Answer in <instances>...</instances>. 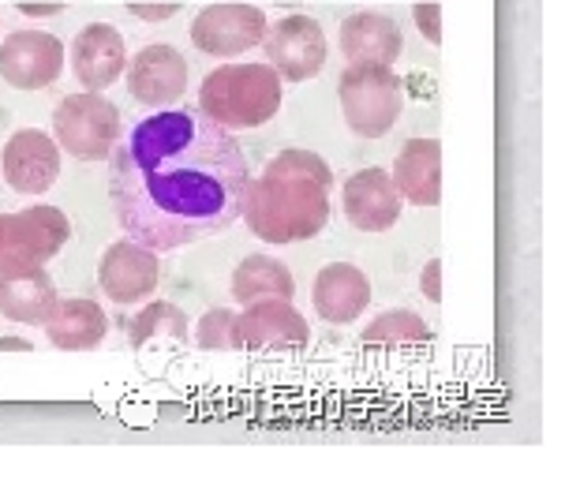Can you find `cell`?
Masks as SVG:
<instances>
[{
    "label": "cell",
    "instance_id": "obj_1",
    "mask_svg": "<svg viewBox=\"0 0 565 479\" xmlns=\"http://www.w3.org/2000/svg\"><path fill=\"white\" fill-rule=\"evenodd\" d=\"M247 158L203 109H158L113 150V206L128 240L180 252L228 228L244 210Z\"/></svg>",
    "mask_w": 565,
    "mask_h": 479
},
{
    "label": "cell",
    "instance_id": "obj_2",
    "mask_svg": "<svg viewBox=\"0 0 565 479\" xmlns=\"http://www.w3.org/2000/svg\"><path fill=\"white\" fill-rule=\"evenodd\" d=\"M333 169L311 150H281L258 180H247L241 217L266 244H300L330 222Z\"/></svg>",
    "mask_w": 565,
    "mask_h": 479
},
{
    "label": "cell",
    "instance_id": "obj_3",
    "mask_svg": "<svg viewBox=\"0 0 565 479\" xmlns=\"http://www.w3.org/2000/svg\"><path fill=\"white\" fill-rule=\"evenodd\" d=\"M199 109L228 131L263 128L281 109V75L270 64H225L203 79Z\"/></svg>",
    "mask_w": 565,
    "mask_h": 479
},
{
    "label": "cell",
    "instance_id": "obj_4",
    "mask_svg": "<svg viewBox=\"0 0 565 479\" xmlns=\"http://www.w3.org/2000/svg\"><path fill=\"white\" fill-rule=\"evenodd\" d=\"M341 113L360 139H382L401 117V79L386 64H352L341 75Z\"/></svg>",
    "mask_w": 565,
    "mask_h": 479
},
{
    "label": "cell",
    "instance_id": "obj_5",
    "mask_svg": "<svg viewBox=\"0 0 565 479\" xmlns=\"http://www.w3.org/2000/svg\"><path fill=\"white\" fill-rule=\"evenodd\" d=\"M56 147L79 161H109L120 142V109L98 91L68 94L53 113Z\"/></svg>",
    "mask_w": 565,
    "mask_h": 479
},
{
    "label": "cell",
    "instance_id": "obj_6",
    "mask_svg": "<svg viewBox=\"0 0 565 479\" xmlns=\"http://www.w3.org/2000/svg\"><path fill=\"white\" fill-rule=\"evenodd\" d=\"M72 240V222L56 206L0 214V266H45Z\"/></svg>",
    "mask_w": 565,
    "mask_h": 479
},
{
    "label": "cell",
    "instance_id": "obj_7",
    "mask_svg": "<svg viewBox=\"0 0 565 479\" xmlns=\"http://www.w3.org/2000/svg\"><path fill=\"white\" fill-rule=\"evenodd\" d=\"M266 61L289 83L315 79L326 68V34L319 19L311 15H285L263 34Z\"/></svg>",
    "mask_w": 565,
    "mask_h": 479
},
{
    "label": "cell",
    "instance_id": "obj_8",
    "mask_svg": "<svg viewBox=\"0 0 565 479\" xmlns=\"http://www.w3.org/2000/svg\"><path fill=\"white\" fill-rule=\"evenodd\" d=\"M266 34V15L255 4H210L191 19V42L210 56H241Z\"/></svg>",
    "mask_w": 565,
    "mask_h": 479
},
{
    "label": "cell",
    "instance_id": "obj_9",
    "mask_svg": "<svg viewBox=\"0 0 565 479\" xmlns=\"http://www.w3.org/2000/svg\"><path fill=\"white\" fill-rule=\"evenodd\" d=\"M64 42L50 31H15L0 45V79L15 91H42L61 79Z\"/></svg>",
    "mask_w": 565,
    "mask_h": 479
},
{
    "label": "cell",
    "instance_id": "obj_10",
    "mask_svg": "<svg viewBox=\"0 0 565 479\" xmlns=\"http://www.w3.org/2000/svg\"><path fill=\"white\" fill-rule=\"evenodd\" d=\"M161 281L158 252L136 244V240H117V244L105 247L98 263V285L113 304L128 308V304L147 300Z\"/></svg>",
    "mask_w": 565,
    "mask_h": 479
},
{
    "label": "cell",
    "instance_id": "obj_11",
    "mask_svg": "<svg viewBox=\"0 0 565 479\" xmlns=\"http://www.w3.org/2000/svg\"><path fill=\"white\" fill-rule=\"evenodd\" d=\"M0 169L15 195H42L61 177V147L38 128H23L8 139Z\"/></svg>",
    "mask_w": 565,
    "mask_h": 479
},
{
    "label": "cell",
    "instance_id": "obj_12",
    "mask_svg": "<svg viewBox=\"0 0 565 479\" xmlns=\"http://www.w3.org/2000/svg\"><path fill=\"white\" fill-rule=\"evenodd\" d=\"M188 91V61L172 45H142L128 61V94L150 109H169Z\"/></svg>",
    "mask_w": 565,
    "mask_h": 479
},
{
    "label": "cell",
    "instance_id": "obj_13",
    "mask_svg": "<svg viewBox=\"0 0 565 479\" xmlns=\"http://www.w3.org/2000/svg\"><path fill=\"white\" fill-rule=\"evenodd\" d=\"M341 206L349 225H356L360 233H386L401 217V195L394 180H390V172L382 169L352 172L341 188Z\"/></svg>",
    "mask_w": 565,
    "mask_h": 479
},
{
    "label": "cell",
    "instance_id": "obj_14",
    "mask_svg": "<svg viewBox=\"0 0 565 479\" xmlns=\"http://www.w3.org/2000/svg\"><path fill=\"white\" fill-rule=\"evenodd\" d=\"M128 68V50L113 23H90L72 42V72L83 91H105Z\"/></svg>",
    "mask_w": 565,
    "mask_h": 479
},
{
    "label": "cell",
    "instance_id": "obj_15",
    "mask_svg": "<svg viewBox=\"0 0 565 479\" xmlns=\"http://www.w3.org/2000/svg\"><path fill=\"white\" fill-rule=\"evenodd\" d=\"M236 338L241 349H289V344H308L311 330L292 300H258L236 315Z\"/></svg>",
    "mask_w": 565,
    "mask_h": 479
},
{
    "label": "cell",
    "instance_id": "obj_16",
    "mask_svg": "<svg viewBox=\"0 0 565 479\" xmlns=\"http://www.w3.org/2000/svg\"><path fill=\"white\" fill-rule=\"evenodd\" d=\"M56 304V285L45 266H0V315L8 322L42 326Z\"/></svg>",
    "mask_w": 565,
    "mask_h": 479
},
{
    "label": "cell",
    "instance_id": "obj_17",
    "mask_svg": "<svg viewBox=\"0 0 565 479\" xmlns=\"http://www.w3.org/2000/svg\"><path fill=\"white\" fill-rule=\"evenodd\" d=\"M311 304L326 322H352L367 311L371 304V281L363 277L360 266L352 263H330L322 266L319 277L311 281Z\"/></svg>",
    "mask_w": 565,
    "mask_h": 479
},
{
    "label": "cell",
    "instance_id": "obj_18",
    "mask_svg": "<svg viewBox=\"0 0 565 479\" xmlns=\"http://www.w3.org/2000/svg\"><path fill=\"white\" fill-rule=\"evenodd\" d=\"M394 188L412 206H438L443 195V147L438 139H408L394 161Z\"/></svg>",
    "mask_w": 565,
    "mask_h": 479
},
{
    "label": "cell",
    "instance_id": "obj_19",
    "mask_svg": "<svg viewBox=\"0 0 565 479\" xmlns=\"http://www.w3.org/2000/svg\"><path fill=\"white\" fill-rule=\"evenodd\" d=\"M45 333L64 352H90L109 333V315L86 296H56L53 311L45 315Z\"/></svg>",
    "mask_w": 565,
    "mask_h": 479
},
{
    "label": "cell",
    "instance_id": "obj_20",
    "mask_svg": "<svg viewBox=\"0 0 565 479\" xmlns=\"http://www.w3.org/2000/svg\"><path fill=\"white\" fill-rule=\"evenodd\" d=\"M401 26L382 12H356L341 23V50L352 64H394L401 56Z\"/></svg>",
    "mask_w": 565,
    "mask_h": 479
},
{
    "label": "cell",
    "instance_id": "obj_21",
    "mask_svg": "<svg viewBox=\"0 0 565 479\" xmlns=\"http://www.w3.org/2000/svg\"><path fill=\"white\" fill-rule=\"evenodd\" d=\"M296 281L289 266L277 263L270 255H252L236 266L233 274V300L236 304H258V300H292Z\"/></svg>",
    "mask_w": 565,
    "mask_h": 479
},
{
    "label": "cell",
    "instance_id": "obj_22",
    "mask_svg": "<svg viewBox=\"0 0 565 479\" xmlns=\"http://www.w3.org/2000/svg\"><path fill=\"white\" fill-rule=\"evenodd\" d=\"M191 322H188V315L177 308V304H169V300H154V304H147L136 319H131V330H128V341L136 344V349H142L147 341H154V338H177V341H188L191 338Z\"/></svg>",
    "mask_w": 565,
    "mask_h": 479
},
{
    "label": "cell",
    "instance_id": "obj_23",
    "mask_svg": "<svg viewBox=\"0 0 565 479\" xmlns=\"http://www.w3.org/2000/svg\"><path fill=\"white\" fill-rule=\"evenodd\" d=\"M363 344H408L430 341V326L416 311H386L360 333Z\"/></svg>",
    "mask_w": 565,
    "mask_h": 479
},
{
    "label": "cell",
    "instance_id": "obj_24",
    "mask_svg": "<svg viewBox=\"0 0 565 479\" xmlns=\"http://www.w3.org/2000/svg\"><path fill=\"white\" fill-rule=\"evenodd\" d=\"M195 341H199V349H210V352L241 349V338H236V315L225 308L206 311L195 326Z\"/></svg>",
    "mask_w": 565,
    "mask_h": 479
},
{
    "label": "cell",
    "instance_id": "obj_25",
    "mask_svg": "<svg viewBox=\"0 0 565 479\" xmlns=\"http://www.w3.org/2000/svg\"><path fill=\"white\" fill-rule=\"evenodd\" d=\"M412 19H416L419 34H424L430 45L443 42V12H438V4H416L412 8Z\"/></svg>",
    "mask_w": 565,
    "mask_h": 479
},
{
    "label": "cell",
    "instance_id": "obj_26",
    "mask_svg": "<svg viewBox=\"0 0 565 479\" xmlns=\"http://www.w3.org/2000/svg\"><path fill=\"white\" fill-rule=\"evenodd\" d=\"M419 289H424V296L430 304L443 300V263L438 258H430V263L424 266V277H419Z\"/></svg>",
    "mask_w": 565,
    "mask_h": 479
},
{
    "label": "cell",
    "instance_id": "obj_27",
    "mask_svg": "<svg viewBox=\"0 0 565 479\" xmlns=\"http://www.w3.org/2000/svg\"><path fill=\"white\" fill-rule=\"evenodd\" d=\"M128 12L136 19H150V23H161V19H172L180 12V4L172 0V4H128Z\"/></svg>",
    "mask_w": 565,
    "mask_h": 479
},
{
    "label": "cell",
    "instance_id": "obj_28",
    "mask_svg": "<svg viewBox=\"0 0 565 479\" xmlns=\"http://www.w3.org/2000/svg\"><path fill=\"white\" fill-rule=\"evenodd\" d=\"M19 12L23 15H61L64 12V4H19Z\"/></svg>",
    "mask_w": 565,
    "mask_h": 479
},
{
    "label": "cell",
    "instance_id": "obj_29",
    "mask_svg": "<svg viewBox=\"0 0 565 479\" xmlns=\"http://www.w3.org/2000/svg\"><path fill=\"white\" fill-rule=\"evenodd\" d=\"M0 349H23V352H31V341H23V338H4V341H0Z\"/></svg>",
    "mask_w": 565,
    "mask_h": 479
}]
</instances>
